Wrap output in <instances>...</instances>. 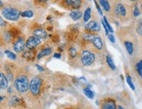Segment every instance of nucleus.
Segmentation results:
<instances>
[{
	"label": "nucleus",
	"mask_w": 142,
	"mask_h": 109,
	"mask_svg": "<svg viewBox=\"0 0 142 109\" xmlns=\"http://www.w3.org/2000/svg\"><path fill=\"white\" fill-rule=\"evenodd\" d=\"M15 87L20 93H24L29 89L30 83L26 76L20 75L15 80Z\"/></svg>",
	"instance_id": "nucleus-1"
},
{
	"label": "nucleus",
	"mask_w": 142,
	"mask_h": 109,
	"mask_svg": "<svg viewBox=\"0 0 142 109\" xmlns=\"http://www.w3.org/2000/svg\"><path fill=\"white\" fill-rule=\"evenodd\" d=\"M2 15L4 18L9 19V20L16 21L19 18V16L21 15V13L19 11L14 9V8L5 7L2 11Z\"/></svg>",
	"instance_id": "nucleus-2"
},
{
	"label": "nucleus",
	"mask_w": 142,
	"mask_h": 109,
	"mask_svg": "<svg viewBox=\"0 0 142 109\" xmlns=\"http://www.w3.org/2000/svg\"><path fill=\"white\" fill-rule=\"evenodd\" d=\"M41 84H42V80L38 77H35L31 80L30 82V87L29 89L32 92L33 95L37 96L40 93V88H41Z\"/></svg>",
	"instance_id": "nucleus-3"
},
{
	"label": "nucleus",
	"mask_w": 142,
	"mask_h": 109,
	"mask_svg": "<svg viewBox=\"0 0 142 109\" xmlns=\"http://www.w3.org/2000/svg\"><path fill=\"white\" fill-rule=\"evenodd\" d=\"M95 61V55L93 52L85 50L82 52L81 55V62L84 66H91Z\"/></svg>",
	"instance_id": "nucleus-4"
},
{
	"label": "nucleus",
	"mask_w": 142,
	"mask_h": 109,
	"mask_svg": "<svg viewBox=\"0 0 142 109\" xmlns=\"http://www.w3.org/2000/svg\"><path fill=\"white\" fill-rule=\"evenodd\" d=\"M40 42H41L40 38L33 36V37H30L28 39H27L26 46L28 49H33V48H35L36 46H38V44H40Z\"/></svg>",
	"instance_id": "nucleus-5"
},
{
	"label": "nucleus",
	"mask_w": 142,
	"mask_h": 109,
	"mask_svg": "<svg viewBox=\"0 0 142 109\" xmlns=\"http://www.w3.org/2000/svg\"><path fill=\"white\" fill-rule=\"evenodd\" d=\"M24 47H26V42H24V40L23 38H18L14 44L13 49H14V51L16 52H21L24 51Z\"/></svg>",
	"instance_id": "nucleus-6"
},
{
	"label": "nucleus",
	"mask_w": 142,
	"mask_h": 109,
	"mask_svg": "<svg viewBox=\"0 0 142 109\" xmlns=\"http://www.w3.org/2000/svg\"><path fill=\"white\" fill-rule=\"evenodd\" d=\"M85 29L88 31H91V32H99L100 30L99 24L95 21H91L89 22L87 24H85Z\"/></svg>",
	"instance_id": "nucleus-7"
},
{
	"label": "nucleus",
	"mask_w": 142,
	"mask_h": 109,
	"mask_svg": "<svg viewBox=\"0 0 142 109\" xmlns=\"http://www.w3.org/2000/svg\"><path fill=\"white\" fill-rule=\"evenodd\" d=\"M102 109H116V104L113 100H106L102 103Z\"/></svg>",
	"instance_id": "nucleus-8"
},
{
	"label": "nucleus",
	"mask_w": 142,
	"mask_h": 109,
	"mask_svg": "<svg viewBox=\"0 0 142 109\" xmlns=\"http://www.w3.org/2000/svg\"><path fill=\"white\" fill-rule=\"evenodd\" d=\"M115 12L118 16H121V17H125L126 14V8L122 4H118L115 7Z\"/></svg>",
	"instance_id": "nucleus-9"
},
{
	"label": "nucleus",
	"mask_w": 142,
	"mask_h": 109,
	"mask_svg": "<svg viewBox=\"0 0 142 109\" xmlns=\"http://www.w3.org/2000/svg\"><path fill=\"white\" fill-rule=\"evenodd\" d=\"M65 4L69 6L73 7L74 9H77L81 5V0H65Z\"/></svg>",
	"instance_id": "nucleus-10"
},
{
	"label": "nucleus",
	"mask_w": 142,
	"mask_h": 109,
	"mask_svg": "<svg viewBox=\"0 0 142 109\" xmlns=\"http://www.w3.org/2000/svg\"><path fill=\"white\" fill-rule=\"evenodd\" d=\"M8 86V79L4 73H0V89H5Z\"/></svg>",
	"instance_id": "nucleus-11"
},
{
	"label": "nucleus",
	"mask_w": 142,
	"mask_h": 109,
	"mask_svg": "<svg viewBox=\"0 0 142 109\" xmlns=\"http://www.w3.org/2000/svg\"><path fill=\"white\" fill-rule=\"evenodd\" d=\"M92 42H93V44H94V46H95L98 50H101L102 49L103 43H102L101 38H100L99 37H95V36H94L93 38L92 39Z\"/></svg>",
	"instance_id": "nucleus-12"
},
{
	"label": "nucleus",
	"mask_w": 142,
	"mask_h": 109,
	"mask_svg": "<svg viewBox=\"0 0 142 109\" xmlns=\"http://www.w3.org/2000/svg\"><path fill=\"white\" fill-rule=\"evenodd\" d=\"M23 57L26 58L27 60H32L35 58V52L34 51H32V49H29L24 52Z\"/></svg>",
	"instance_id": "nucleus-13"
},
{
	"label": "nucleus",
	"mask_w": 142,
	"mask_h": 109,
	"mask_svg": "<svg viewBox=\"0 0 142 109\" xmlns=\"http://www.w3.org/2000/svg\"><path fill=\"white\" fill-rule=\"evenodd\" d=\"M34 35L38 38H45L47 37V32L42 29H38L34 32Z\"/></svg>",
	"instance_id": "nucleus-14"
},
{
	"label": "nucleus",
	"mask_w": 142,
	"mask_h": 109,
	"mask_svg": "<svg viewBox=\"0 0 142 109\" xmlns=\"http://www.w3.org/2000/svg\"><path fill=\"white\" fill-rule=\"evenodd\" d=\"M70 17L73 20H79V18H81L82 12H79V11H73V12L70 13Z\"/></svg>",
	"instance_id": "nucleus-15"
},
{
	"label": "nucleus",
	"mask_w": 142,
	"mask_h": 109,
	"mask_svg": "<svg viewBox=\"0 0 142 109\" xmlns=\"http://www.w3.org/2000/svg\"><path fill=\"white\" fill-rule=\"evenodd\" d=\"M99 4L104 8L105 12H110L111 6H110L109 2H108L107 0H99Z\"/></svg>",
	"instance_id": "nucleus-16"
},
{
	"label": "nucleus",
	"mask_w": 142,
	"mask_h": 109,
	"mask_svg": "<svg viewBox=\"0 0 142 109\" xmlns=\"http://www.w3.org/2000/svg\"><path fill=\"white\" fill-rule=\"evenodd\" d=\"M52 53V49L51 48H45L44 49L43 51H41L38 55V58H41L44 56H48Z\"/></svg>",
	"instance_id": "nucleus-17"
},
{
	"label": "nucleus",
	"mask_w": 142,
	"mask_h": 109,
	"mask_svg": "<svg viewBox=\"0 0 142 109\" xmlns=\"http://www.w3.org/2000/svg\"><path fill=\"white\" fill-rule=\"evenodd\" d=\"M125 46H126V48L127 50V52L130 55H132L133 52V44L131 43V42H129V41H126V42H125Z\"/></svg>",
	"instance_id": "nucleus-18"
},
{
	"label": "nucleus",
	"mask_w": 142,
	"mask_h": 109,
	"mask_svg": "<svg viewBox=\"0 0 142 109\" xmlns=\"http://www.w3.org/2000/svg\"><path fill=\"white\" fill-rule=\"evenodd\" d=\"M106 62L109 66V67L112 69V70H115L116 66H115V64H114L113 58L110 57V56H106Z\"/></svg>",
	"instance_id": "nucleus-19"
},
{
	"label": "nucleus",
	"mask_w": 142,
	"mask_h": 109,
	"mask_svg": "<svg viewBox=\"0 0 142 109\" xmlns=\"http://www.w3.org/2000/svg\"><path fill=\"white\" fill-rule=\"evenodd\" d=\"M91 8H87L85 10V14H84V21L85 22H87L89 19L91 18Z\"/></svg>",
	"instance_id": "nucleus-20"
},
{
	"label": "nucleus",
	"mask_w": 142,
	"mask_h": 109,
	"mask_svg": "<svg viewBox=\"0 0 142 109\" xmlns=\"http://www.w3.org/2000/svg\"><path fill=\"white\" fill-rule=\"evenodd\" d=\"M84 93H85V94L86 95V97H88L89 99H93V95H94V93L93 91L91 90L90 88H86V89H85L84 90Z\"/></svg>",
	"instance_id": "nucleus-21"
},
{
	"label": "nucleus",
	"mask_w": 142,
	"mask_h": 109,
	"mask_svg": "<svg viewBox=\"0 0 142 109\" xmlns=\"http://www.w3.org/2000/svg\"><path fill=\"white\" fill-rule=\"evenodd\" d=\"M20 102H22V100L20 99H18V97H12V99L11 100V105L12 106L20 105Z\"/></svg>",
	"instance_id": "nucleus-22"
},
{
	"label": "nucleus",
	"mask_w": 142,
	"mask_h": 109,
	"mask_svg": "<svg viewBox=\"0 0 142 109\" xmlns=\"http://www.w3.org/2000/svg\"><path fill=\"white\" fill-rule=\"evenodd\" d=\"M136 70H137L139 75H140V78L142 79V60H140V62L137 63V65H136Z\"/></svg>",
	"instance_id": "nucleus-23"
},
{
	"label": "nucleus",
	"mask_w": 142,
	"mask_h": 109,
	"mask_svg": "<svg viewBox=\"0 0 142 109\" xmlns=\"http://www.w3.org/2000/svg\"><path fill=\"white\" fill-rule=\"evenodd\" d=\"M21 16L24 18H32V17H33V12L32 11H26V12H23L21 13Z\"/></svg>",
	"instance_id": "nucleus-24"
},
{
	"label": "nucleus",
	"mask_w": 142,
	"mask_h": 109,
	"mask_svg": "<svg viewBox=\"0 0 142 109\" xmlns=\"http://www.w3.org/2000/svg\"><path fill=\"white\" fill-rule=\"evenodd\" d=\"M4 53L7 55V57L10 58V60H16V55L14 53H12V52H10V51H5L4 52Z\"/></svg>",
	"instance_id": "nucleus-25"
},
{
	"label": "nucleus",
	"mask_w": 142,
	"mask_h": 109,
	"mask_svg": "<svg viewBox=\"0 0 142 109\" xmlns=\"http://www.w3.org/2000/svg\"><path fill=\"white\" fill-rule=\"evenodd\" d=\"M126 82H127L128 85L130 86V87L132 88V90H135V86H134V85H133V83L132 81V79H131L130 76H126Z\"/></svg>",
	"instance_id": "nucleus-26"
},
{
	"label": "nucleus",
	"mask_w": 142,
	"mask_h": 109,
	"mask_svg": "<svg viewBox=\"0 0 142 109\" xmlns=\"http://www.w3.org/2000/svg\"><path fill=\"white\" fill-rule=\"evenodd\" d=\"M103 21L105 22V26H106V27H107V29H108V31H109V32H113V28H112V26H110V24L108 23V21H107V19H106V18L105 17H104V18H103Z\"/></svg>",
	"instance_id": "nucleus-27"
},
{
	"label": "nucleus",
	"mask_w": 142,
	"mask_h": 109,
	"mask_svg": "<svg viewBox=\"0 0 142 109\" xmlns=\"http://www.w3.org/2000/svg\"><path fill=\"white\" fill-rule=\"evenodd\" d=\"M69 53H70V56L72 58H74L77 56V51L74 47H71L70 50H69Z\"/></svg>",
	"instance_id": "nucleus-28"
},
{
	"label": "nucleus",
	"mask_w": 142,
	"mask_h": 109,
	"mask_svg": "<svg viewBox=\"0 0 142 109\" xmlns=\"http://www.w3.org/2000/svg\"><path fill=\"white\" fill-rule=\"evenodd\" d=\"M139 15H140V11H139L138 7L136 6L134 8V11H133V16H134V17H138Z\"/></svg>",
	"instance_id": "nucleus-29"
},
{
	"label": "nucleus",
	"mask_w": 142,
	"mask_h": 109,
	"mask_svg": "<svg viewBox=\"0 0 142 109\" xmlns=\"http://www.w3.org/2000/svg\"><path fill=\"white\" fill-rule=\"evenodd\" d=\"M94 4H96V7H97V10H98V12H99V13L100 14V15H102L103 14V12H102V10L100 9V7H99V5L98 4V3H97L95 0H94Z\"/></svg>",
	"instance_id": "nucleus-30"
},
{
	"label": "nucleus",
	"mask_w": 142,
	"mask_h": 109,
	"mask_svg": "<svg viewBox=\"0 0 142 109\" xmlns=\"http://www.w3.org/2000/svg\"><path fill=\"white\" fill-rule=\"evenodd\" d=\"M137 32L140 35H142V23L139 24L138 26V29H137Z\"/></svg>",
	"instance_id": "nucleus-31"
},
{
	"label": "nucleus",
	"mask_w": 142,
	"mask_h": 109,
	"mask_svg": "<svg viewBox=\"0 0 142 109\" xmlns=\"http://www.w3.org/2000/svg\"><path fill=\"white\" fill-rule=\"evenodd\" d=\"M108 38H109V40L112 42V43H114L115 42V39H114V37H113V34H108Z\"/></svg>",
	"instance_id": "nucleus-32"
},
{
	"label": "nucleus",
	"mask_w": 142,
	"mask_h": 109,
	"mask_svg": "<svg viewBox=\"0 0 142 109\" xmlns=\"http://www.w3.org/2000/svg\"><path fill=\"white\" fill-rule=\"evenodd\" d=\"M102 26H103V27L105 28V33L108 35V33H109V31H108V29H107V27H106V26H105V22L102 20Z\"/></svg>",
	"instance_id": "nucleus-33"
},
{
	"label": "nucleus",
	"mask_w": 142,
	"mask_h": 109,
	"mask_svg": "<svg viewBox=\"0 0 142 109\" xmlns=\"http://www.w3.org/2000/svg\"><path fill=\"white\" fill-rule=\"evenodd\" d=\"M5 26V22L3 20V18L0 17V26Z\"/></svg>",
	"instance_id": "nucleus-34"
},
{
	"label": "nucleus",
	"mask_w": 142,
	"mask_h": 109,
	"mask_svg": "<svg viewBox=\"0 0 142 109\" xmlns=\"http://www.w3.org/2000/svg\"><path fill=\"white\" fill-rule=\"evenodd\" d=\"M54 58H61V54H60V53H55V54H54Z\"/></svg>",
	"instance_id": "nucleus-35"
},
{
	"label": "nucleus",
	"mask_w": 142,
	"mask_h": 109,
	"mask_svg": "<svg viewBox=\"0 0 142 109\" xmlns=\"http://www.w3.org/2000/svg\"><path fill=\"white\" fill-rule=\"evenodd\" d=\"M37 66V68H38V70H39V71H40V72H43V71H44V69H43L42 67H41V66H38V65H37V66Z\"/></svg>",
	"instance_id": "nucleus-36"
},
{
	"label": "nucleus",
	"mask_w": 142,
	"mask_h": 109,
	"mask_svg": "<svg viewBox=\"0 0 142 109\" xmlns=\"http://www.w3.org/2000/svg\"><path fill=\"white\" fill-rule=\"evenodd\" d=\"M1 6H3V2L0 0V7H1Z\"/></svg>",
	"instance_id": "nucleus-37"
},
{
	"label": "nucleus",
	"mask_w": 142,
	"mask_h": 109,
	"mask_svg": "<svg viewBox=\"0 0 142 109\" xmlns=\"http://www.w3.org/2000/svg\"><path fill=\"white\" fill-rule=\"evenodd\" d=\"M118 109H124V108L122 107L121 106H119V107H118Z\"/></svg>",
	"instance_id": "nucleus-38"
},
{
	"label": "nucleus",
	"mask_w": 142,
	"mask_h": 109,
	"mask_svg": "<svg viewBox=\"0 0 142 109\" xmlns=\"http://www.w3.org/2000/svg\"><path fill=\"white\" fill-rule=\"evenodd\" d=\"M3 100H4V97H1V96H0V101H2Z\"/></svg>",
	"instance_id": "nucleus-39"
},
{
	"label": "nucleus",
	"mask_w": 142,
	"mask_h": 109,
	"mask_svg": "<svg viewBox=\"0 0 142 109\" xmlns=\"http://www.w3.org/2000/svg\"><path fill=\"white\" fill-rule=\"evenodd\" d=\"M39 1H41V2H47L48 0H39Z\"/></svg>",
	"instance_id": "nucleus-40"
},
{
	"label": "nucleus",
	"mask_w": 142,
	"mask_h": 109,
	"mask_svg": "<svg viewBox=\"0 0 142 109\" xmlns=\"http://www.w3.org/2000/svg\"><path fill=\"white\" fill-rule=\"evenodd\" d=\"M131 1H135V0H131Z\"/></svg>",
	"instance_id": "nucleus-41"
},
{
	"label": "nucleus",
	"mask_w": 142,
	"mask_h": 109,
	"mask_svg": "<svg viewBox=\"0 0 142 109\" xmlns=\"http://www.w3.org/2000/svg\"><path fill=\"white\" fill-rule=\"evenodd\" d=\"M141 8H142V3H141Z\"/></svg>",
	"instance_id": "nucleus-42"
}]
</instances>
